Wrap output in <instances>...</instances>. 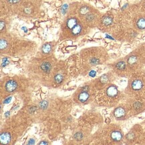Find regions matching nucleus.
I'll return each instance as SVG.
<instances>
[{
	"label": "nucleus",
	"mask_w": 145,
	"mask_h": 145,
	"mask_svg": "<svg viewBox=\"0 0 145 145\" xmlns=\"http://www.w3.org/2000/svg\"><path fill=\"white\" fill-rule=\"evenodd\" d=\"M74 138H75L77 140H80L82 139L83 136L81 133H77V134H76L75 136H74Z\"/></svg>",
	"instance_id": "nucleus-24"
},
{
	"label": "nucleus",
	"mask_w": 145,
	"mask_h": 145,
	"mask_svg": "<svg viewBox=\"0 0 145 145\" xmlns=\"http://www.w3.org/2000/svg\"><path fill=\"white\" fill-rule=\"evenodd\" d=\"M11 99H12V98H10V99H9V98H7V100H5V101H4V102L5 103H8V102H10V100H11Z\"/></svg>",
	"instance_id": "nucleus-30"
},
{
	"label": "nucleus",
	"mask_w": 145,
	"mask_h": 145,
	"mask_svg": "<svg viewBox=\"0 0 145 145\" xmlns=\"http://www.w3.org/2000/svg\"><path fill=\"white\" fill-rule=\"evenodd\" d=\"M33 143H34V142H33V140H31V141H29V142H28V144H33Z\"/></svg>",
	"instance_id": "nucleus-32"
},
{
	"label": "nucleus",
	"mask_w": 145,
	"mask_h": 145,
	"mask_svg": "<svg viewBox=\"0 0 145 145\" xmlns=\"http://www.w3.org/2000/svg\"><path fill=\"white\" fill-rule=\"evenodd\" d=\"M78 24V20L75 18H71L66 22V27L69 29H72Z\"/></svg>",
	"instance_id": "nucleus-10"
},
{
	"label": "nucleus",
	"mask_w": 145,
	"mask_h": 145,
	"mask_svg": "<svg viewBox=\"0 0 145 145\" xmlns=\"http://www.w3.org/2000/svg\"><path fill=\"white\" fill-rule=\"evenodd\" d=\"M39 144H47L48 142H41L39 143Z\"/></svg>",
	"instance_id": "nucleus-31"
},
{
	"label": "nucleus",
	"mask_w": 145,
	"mask_h": 145,
	"mask_svg": "<svg viewBox=\"0 0 145 145\" xmlns=\"http://www.w3.org/2000/svg\"><path fill=\"white\" fill-rule=\"evenodd\" d=\"M41 69L45 73H49L52 70V64L49 62H44L41 64Z\"/></svg>",
	"instance_id": "nucleus-11"
},
{
	"label": "nucleus",
	"mask_w": 145,
	"mask_h": 145,
	"mask_svg": "<svg viewBox=\"0 0 145 145\" xmlns=\"http://www.w3.org/2000/svg\"><path fill=\"white\" fill-rule=\"evenodd\" d=\"M96 20H97V17H96V15L92 14V13L87 14L86 16V20L87 22H88V23H93V22H96Z\"/></svg>",
	"instance_id": "nucleus-13"
},
{
	"label": "nucleus",
	"mask_w": 145,
	"mask_h": 145,
	"mask_svg": "<svg viewBox=\"0 0 145 145\" xmlns=\"http://www.w3.org/2000/svg\"><path fill=\"white\" fill-rule=\"evenodd\" d=\"M126 62L130 70H135L140 66L142 59L138 54H132L127 57Z\"/></svg>",
	"instance_id": "nucleus-2"
},
{
	"label": "nucleus",
	"mask_w": 145,
	"mask_h": 145,
	"mask_svg": "<svg viewBox=\"0 0 145 145\" xmlns=\"http://www.w3.org/2000/svg\"><path fill=\"white\" fill-rule=\"evenodd\" d=\"M109 80L108 76L106 75V74H105V75L102 76L100 78V82L102 84H106Z\"/></svg>",
	"instance_id": "nucleus-19"
},
{
	"label": "nucleus",
	"mask_w": 145,
	"mask_h": 145,
	"mask_svg": "<svg viewBox=\"0 0 145 145\" xmlns=\"http://www.w3.org/2000/svg\"><path fill=\"white\" fill-rule=\"evenodd\" d=\"M135 26L139 30L145 29V16H139L135 20Z\"/></svg>",
	"instance_id": "nucleus-7"
},
{
	"label": "nucleus",
	"mask_w": 145,
	"mask_h": 145,
	"mask_svg": "<svg viewBox=\"0 0 145 145\" xmlns=\"http://www.w3.org/2000/svg\"><path fill=\"white\" fill-rule=\"evenodd\" d=\"M0 139H1V143L3 144H8L10 142L11 137L8 133H3L1 135Z\"/></svg>",
	"instance_id": "nucleus-12"
},
{
	"label": "nucleus",
	"mask_w": 145,
	"mask_h": 145,
	"mask_svg": "<svg viewBox=\"0 0 145 145\" xmlns=\"http://www.w3.org/2000/svg\"><path fill=\"white\" fill-rule=\"evenodd\" d=\"M3 27H4V23H3V22L1 21V30H2Z\"/></svg>",
	"instance_id": "nucleus-28"
},
{
	"label": "nucleus",
	"mask_w": 145,
	"mask_h": 145,
	"mask_svg": "<svg viewBox=\"0 0 145 145\" xmlns=\"http://www.w3.org/2000/svg\"><path fill=\"white\" fill-rule=\"evenodd\" d=\"M67 9H68V5H64V6H62V12H63V13H64V14L65 12H66Z\"/></svg>",
	"instance_id": "nucleus-26"
},
{
	"label": "nucleus",
	"mask_w": 145,
	"mask_h": 145,
	"mask_svg": "<svg viewBox=\"0 0 145 145\" xmlns=\"http://www.w3.org/2000/svg\"><path fill=\"white\" fill-rule=\"evenodd\" d=\"M8 64H9V59L7 58V57H3L2 59V64H1V66L4 67Z\"/></svg>",
	"instance_id": "nucleus-23"
},
{
	"label": "nucleus",
	"mask_w": 145,
	"mask_h": 145,
	"mask_svg": "<svg viewBox=\"0 0 145 145\" xmlns=\"http://www.w3.org/2000/svg\"><path fill=\"white\" fill-rule=\"evenodd\" d=\"M129 86L134 92H140L145 88V81L142 76H135L131 80Z\"/></svg>",
	"instance_id": "nucleus-1"
},
{
	"label": "nucleus",
	"mask_w": 145,
	"mask_h": 145,
	"mask_svg": "<svg viewBox=\"0 0 145 145\" xmlns=\"http://www.w3.org/2000/svg\"><path fill=\"white\" fill-rule=\"evenodd\" d=\"M82 29V27L80 24H77V25L72 29V34L73 35V36H77V35H78L81 33Z\"/></svg>",
	"instance_id": "nucleus-14"
},
{
	"label": "nucleus",
	"mask_w": 145,
	"mask_h": 145,
	"mask_svg": "<svg viewBox=\"0 0 145 145\" xmlns=\"http://www.w3.org/2000/svg\"><path fill=\"white\" fill-rule=\"evenodd\" d=\"M142 10H144V12H145V0H144V2H143V3H142Z\"/></svg>",
	"instance_id": "nucleus-29"
},
{
	"label": "nucleus",
	"mask_w": 145,
	"mask_h": 145,
	"mask_svg": "<svg viewBox=\"0 0 145 145\" xmlns=\"http://www.w3.org/2000/svg\"><path fill=\"white\" fill-rule=\"evenodd\" d=\"M114 69L115 71L118 73H124L127 71L129 69V66H128L127 63L125 60H119L116 62L114 65Z\"/></svg>",
	"instance_id": "nucleus-4"
},
{
	"label": "nucleus",
	"mask_w": 145,
	"mask_h": 145,
	"mask_svg": "<svg viewBox=\"0 0 145 145\" xmlns=\"http://www.w3.org/2000/svg\"><path fill=\"white\" fill-rule=\"evenodd\" d=\"M51 51H52V46L49 44H44L43 47H42V52H43V53L45 54H49Z\"/></svg>",
	"instance_id": "nucleus-15"
},
{
	"label": "nucleus",
	"mask_w": 145,
	"mask_h": 145,
	"mask_svg": "<svg viewBox=\"0 0 145 145\" xmlns=\"http://www.w3.org/2000/svg\"><path fill=\"white\" fill-rule=\"evenodd\" d=\"M89 7L88 6H82L80 10V13L82 15H86L89 13Z\"/></svg>",
	"instance_id": "nucleus-18"
},
{
	"label": "nucleus",
	"mask_w": 145,
	"mask_h": 145,
	"mask_svg": "<svg viewBox=\"0 0 145 145\" xmlns=\"http://www.w3.org/2000/svg\"><path fill=\"white\" fill-rule=\"evenodd\" d=\"M39 106L42 109H46L48 106V102L46 101H42L39 104Z\"/></svg>",
	"instance_id": "nucleus-21"
},
{
	"label": "nucleus",
	"mask_w": 145,
	"mask_h": 145,
	"mask_svg": "<svg viewBox=\"0 0 145 145\" xmlns=\"http://www.w3.org/2000/svg\"><path fill=\"white\" fill-rule=\"evenodd\" d=\"M7 1H8L9 3H13V4H14V3H17L20 2V0H7Z\"/></svg>",
	"instance_id": "nucleus-25"
},
{
	"label": "nucleus",
	"mask_w": 145,
	"mask_h": 145,
	"mask_svg": "<svg viewBox=\"0 0 145 145\" xmlns=\"http://www.w3.org/2000/svg\"><path fill=\"white\" fill-rule=\"evenodd\" d=\"M134 108L135 109H137V110H139L141 108H142V105H141L140 102H136L135 104H134V106H133Z\"/></svg>",
	"instance_id": "nucleus-22"
},
{
	"label": "nucleus",
	"mask_w": 145,
	"mask_h": 145,
	"mask_svg": "<svg viewBox=\"0 0 145 145\" xmlns=\"http://www.w3.org/2000/svg\"><path fill=\"white\" fill-rule=\"evenodd\" d=\"M126 111L124 108L119 106L114 110V116L117 119H122L126 116Z\"/></svg>",
	"instance_id": "nucleus-8"
},
{
	"label": "nucleus",
	"mask_w": 145,
	"mask_h": 145,
	"mask_svg": "<svg viewBox=\"0 0 145 145\" xmlns=\"http://www.w3.org/2000/svg\"><path fill=\"white\" fill-rule=\"evenodd\" d=\"M0 44H1V50H4L7 48V42L5 40H4V39H1Z\"/></svg>",
	"instance_id": "nucleus-20"
},
{
	"label": "nucleus",
	"mask_w": 145,
	"mask_h": 145,
	"mask_svg": "<svg viewBox=\"0 0 145 145\" xmlns=\"http://www.w3.org/2000/svg\"><path fill=\"white\" fill-rule=\"evenodd\" d=\"M106 94L108 98H110L111 100H116L118 97L119 92L118 88L114 85H110L106 88Z\"/></svg>",
	"instance_id": "nucleus-3"
},
{
	"label": "nucleus",
	"mask_w": 145,
	"mask_h": 145,
	"mask_svg": "<svg viewBox=\"0 0 145 145\" xmlns=\"http://www.w3.org/2000/svg\"><path fill=\"white\" fill-rule=\"evenodd\" d=\"M89 75L90 76H92V77H94V76H96V72L94 71V70H92L90 73H89Z\"/></svg>",
	"instance_id": "nucleus-27"
},
{
	"label": "nucleus",
	"mask_w": 145,
	"mask_h": 145,
	"mask_svg": "<svg viewBox=\"0 0 145 145\" xmlns=\"http://www.w3.org/2000/svg\"><path fill=\"white\" fill-rule=\"evenodd\" d=\"M64 79V76H63L61 74H57L54 77V80L56 81V82L57 84H59L61 83Z\"/></svg>",
	"instance_id": "nucleus-17"
},
{
	"label": "nucleus",
	"mask_w": 145,
	"mask_h": 145,
	"mask_svg": "<svg viewBox=\"0 0 145 145\" xmlns=\"http://www.w3.org/2000/svg\"><path fill=\"white\" fill-rule=\"evenodd\" d=\"M88 98H89V94L86 92H82L81 94L79 95L80 101H81L82 102L86 101V100L88 99Z\"/></svg>",
	"instance_id": "nucleus-16"
},
{
	"label": "nucleus",
	"mask_w": 145,
	"mask_h": 145,
	"mask_svg": "<svg viewBox=\"0 0 145 145\" xmlns=\"http://www.w3.org/2000/svg\"><path fill=\"white\" fill-rule=\"evenodd\" d=\"M110 139L112 141L119 142L122 139L123 135H122V133L120 130L114 129L112 131H111L110 134Z\"/></svg>",
	"instance_id": "nucleus-6"
},
{
	"label": "nucleus",
	"mask_w": 145,
	"mask_h": 145,
	"mask_svg": "<svg viewBox=\"0 0 145 145\" xmlns=\"http://www.w3.org/2000/svg\"><path fill=\"white\" fill-rule=\"evenodd\" d=\"M113 24V18L109 15H105L101 18L100 21V24L102 27L106 28L112 25Z\"/></svg>",
	"instance_id": "nucleus-5"
},
{
	"label": "nucleus",
	"mask_w": 145,
	"mask_h": 145,
	"mask_svg": "<svg viewBox=\"0 0 145 145\" xmlns=\"http://www.w3.org/2000/svg\"><path fill=\"white\" fill-rule=\"evenodd\" d=\"M5 88L7 92H13L17 88V83L14 80H10L6 83Z\"/></svg>",
	"instance_id": "nucleus-9"
}]
</instances>
